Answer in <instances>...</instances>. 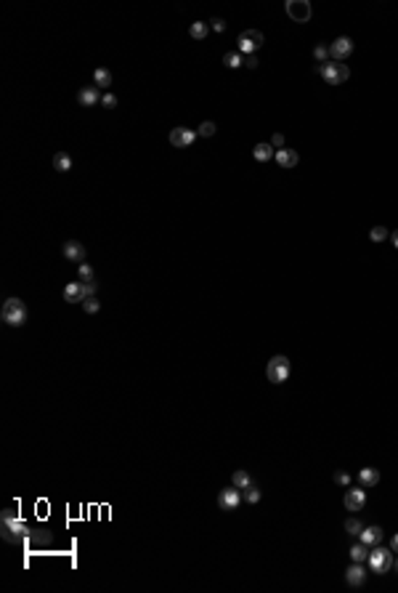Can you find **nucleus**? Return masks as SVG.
Instances as JSON below:
<instances>
[{
    "instance_id": "20e7f679",
    "label": "nucleus",
    "mask_w": 398,
    "mask_h": 593,
    "mask_svg": "<svg viewBox=\"0 0 398 593\" xmlns=\"http://www.w3.org/2000/svg\"><path fill=\"white\" fill-rule=\"evenodd\" d=\"M266 375L271 383H284L289 378V359L284 354H276L268 359V367H266Z\"/></svg>"
},
{
    "instance_id": "6e6552de",
    "label": "nucleus",
    "mask_w": 398,
    "mask_h": 593,
    "mask_svg": "<svg viewBox=\"0 0 398 593\" xmlns=\"http://www.w3.org/2000/svg\"><path fill=\"white\" fill-rule=\"evenodd\" d=\"M353 53V40L350 38H337L332 45H329V56H332V62H343V59H348V56Z\"/></svg>"
},
{
    "instance_id": "0eeeda50",
    "label": "nucleus",
    "mask_w": 398,
    "mask_h": 593,
    "mask_svg": "<svg viewBox=\"0 0 398 593\" xmlns=\"http://www.w3.org/2000/svg\"><path fill=\"white\" fill-rule=\"evenodd\" d=\"M239 503H242V490L239 487H226V490H220V495H218L220 511H234Z\"/></svg>"
},
{
    "instance_id": "aec40b11",
    "label": "nucleus",
    "mask_w": 398,
    "mask_h": 593,
    "mask_svg": "<svg viewBox=\"0 0 398 593\" xmlns=\"http://www.w3.org/2000/svg\"><path fill=\"white\" fill-rule=\"evenodd\" d=\"M207 32H210V24H207V21H191L189 35H191L194 40H205V38H207Z\"/></svg>"
},
{
    "instance_id": "b1692460",
    "label": "nucleus",
    "mask_w": 398,
    "mask_h": 593,
    "mask_svg": "<svg viewBox=\"0 0 398 593\" xmlns=\"http://www.w3.org/2000/svg\"><path fill=\"white\" fill-rule=\"evenodd\" d=\"M223 64H226V67H231V69H237V67H242V64H244V59H242V53H239V51H228V53L223 56Z\"/></svg>"
},
{
    "instance_id": "f257e3e1",
    "label": "nucleus",
    "mask_w": 398,
    "mask_h": 593,
    "mask_svg": "<svg viewBox=\"0 0 398 593\" xmlns=\"http://www.w3.org/2000/svg\"><path fill=\"white\" fill-rule=\"evenodd\" d=\"M0 317H3V322L11 324V328H21V324L27 322V306H24V301H21V298H6Z\"/></svg>"
},
{
    "instance_id": "4468645a",
    "label": "nucleus",
    "mask_w": 398,
    "mask_h": 593,
    "mask_svg": "<svg viewBox=\"0 0 398 593\" xmlns=\"http://www.w3.org/2000/svg\"><path fill=\"white\" fill-rule=\"evenodd\" d=\"M64 301L67 304H83L85 301V293H83V282L75 280V282H69L64 287Z\"/></svg>"
},
{
    "instance_id": "9b49d317",
    "label": "nucleus",
    "mask_w": 398,
    "mask_h": 593,
    "mask_svg": "<svg viewBox=\"0 0 398 593\" xmlns=\"http://www.w3.org/2000/svg\"><path fill=\"white\" fill-rule=\"evenodd\" d=\"M367 503V490L364 487H350L345 492V508L348 511H361Z\"/></svg>"
},
{
    "instance_id": "7ed1b4c3",
    "label": "nucleus",
    "mask_w": 398,
    "mask_h": 593,
    "mask_svg": "<svg viewBox=\"0 0 398 593\" xmlns=\"http://www.w3.org/2000/svg\"><path fill=\"white\" fill-rule=\"evenodd\" d=\"M367 561H369V567H372L377 575L390 572V569H393V548H380V545H372Z\"/></svg>"
},
{
    "instance_id": "39448f33",
    "label": "nucleus",
    "mask_w": 398,
    "mask_h": 593,
    "mask_svg": "<svg viewBox=\"0 0 398 593\" xmlns=\"http://www.w3.org/2000/svg\"><path fill=\"white\" fill-rule=\"evenodd\" d=\"M263 43H266V38H263L260 29H247V32L239 35L237 48H239V53H244V56H255V51L260 48Z\"/></svg>"
},
{
    "instance_id": "f704fd0d",
    "label": "nucleus",
    "mask_w": 398,
    "mask_h": 593,
    "mask_svg": "<svg viewBox=\"0 0 398 593\" xmlns=\"http://www.w3.org/2000/svg\"><path fill=\"white\" fill-rule=\"evenodd\" d=\"M210 29L223 32V29H226V21H223V19H218V16H215V19H210Z\"/></svg>"
},
{
    "instance_id": "9d476101",
    "label": "nucleus",
    "mask_w": 398,
    "mask_h": 593,
    "mask_svg": "<svg viewBox=\"0 0 398 593\" xmlns=\"http://www.w3.org/2000/svg\"><path fill=\"white\" fill-rule=\"evenodd\" d=\"M101 99H104V96H101L98 85H85V88H80V94H77L80 107H98Z\"/></svg>"
},
{
    "instance_id": "c9c22d12",
    "label": "nucleus",
    "mask_w": 398,
    "mask_h": 593,
    "mask_svg": "<svg viewBox=\"0 0 398 593\" xmlns=\"http://www.w3.org/2000/svg\"><path fill=\"white\" fill-rule=\"evenodd\" d=\"M271 146L284 149V136H282V133H274V136H271Z\"/></svg>"
},
{
    "instance_id": "c756f323",
    "label": "nucleus",
    "mask_w": 398,
    "mask_h": 593,
    "mask_svg": "<svg viewBox=\"0 0 398 593\" xmlns=\"http://www.w3.org/2000/svg\"><path fill=\"white\" fill-rule=\"evenodd\" d=\"M213 133H215V123H213V120H205L202 125L196 128V136H205V138H207V136H213Z\"/></svg>"
},
{
    "instance_id": "cd10ccee",
    "label": "nucleus",
    "mask_w": 398,
    "mask_h": 593,
    "mask_svg": "<svg viewBox=\"0 0 398 593\" xmlns=\"http://www.w3.org/2000/svg\"><path fill=\"white\" fill-rule=\"evenodd\" d=\"M77 277H80V282H93V266H88V263H80Z\"/></svg>"
},
{
    "instance_id": "ddd939ff",
    "label": "nucleus",
    "mask_w": 398,
    "mask_h": 593,
    "mask_svg": "<svg viewBox=\"0 0 398 593\" xmlns=\"http://www.w3.org/2000/svg\"><path fill=\"white\" fill-rule=\"evenodd\" d=\"M364 580H367V569L361 567L358 561H353L345 569V583L348 585H364Z\"/></svg>"
},
{
    "instance_id": "e433bc0d",
    "label": "nucleus",
    "mask_w": 398,
    "mask_h": 593,
    "mask_svg": "<svg viewBox=\"0 0 398 593\" xmlns=\"http://www.w3.org/2000/svg\"><path fill=\"white\" fill-rule=\"evenodd\" d=\"M244 67H250V69H255V67H260V62H257V59H255V56H247V59H244Z\"/></svg>"
},
{
    "instance_id": "dca6fc26",
    "label": "nucleus",
    "mask_w": 398,
    "mask_h": 593,
    "mask_svg": "<svg viewBox=\"0 0 398 593\" xmlns=\"http://www.w3.org/2000/svg\"><path fill=\"white\" fill-rule=\"evenodd\" d=\"M377 482H380V471H377V468L367 466V468H361V471H358V484L364 487V490H369V487H374Z\"/></svg>"
},
{
    "instance_id": "f8f14e48",
    "label": "nucleus",
    "mask_w": 398,
    "mask_h": 593,
    "mask_svg": "<svg viewBox=\"0 0 398 593\" xmlns=\"http://www.w3.org/2000/svg\"><path fill=\"white\" fill-rule=\"evenodd\" d=\"M276 162H279V165H282V168H295L297 165V162H300V155L295 152V149H289V146H284V149H276Z\"/></svg>"
},
{
    "instance_id": "1a4fd4ad",
    "label": "nucleus",
    "mask_w": 398,
    "mask_h": 593,
    "mask_svg": "<svg viewBox=\"0 0 398 593\" xmlns=\"http://www.w3.org/2000/svg\"><path fill=\"white\" fill-rule=\"evenodd\" d=\"M194 138H196V131H191V128L178 125V128H173V131H170V144L178 146V149H186Z\"/></svg>"
},
{
    "instance_id": "423d86ee",
    "label": "nucleus",
    "mask_w": 398,
    "mask_h": 593,
    "mask_svg": "<svg viewBox=\"0 0 398 593\" xmlns=\"http://www.w3.org/2000/svg\"><path fill=\"white\" fill-rule=\"evenodd\" d=\"M284 11H287V16L292 21H297V24H306V21H311V16H313V8H311L308 0H287Z\"/></svg>"
},
{
    "instance_id": "bb28decb",
    "label": "nucleus",
    "mask_w": 398,
    "mask_h": 593,
    "mask_svg": "<svg viewBox=\"0 0 398 593\" xmlns=\"http://www.w3.org/2000/svg\"><path fill=\"white\" fill-rule=\"evenodd\" d=\"M385 237H390V231L385 229V226H374V229L369 231V240H372V242H382Z\"/></svg>"
},
{
    "instance_id": "4be33fe9",
    "label": "nucleus",
    "mask_w": 398,
    "mask_h": 593,
    "mask_svg": "<svg viewBox=\"0 0 398 593\" xmlns=\"http://www.w3.org/2000/svg\"><path fill=\"white\" fill-rule=\"evenodd\" d=\"M350 559H353V561H358V564H361V561H367V559H369V551H367V545H364V543H356L353 548H350Z\"/></svg>"
},
{
    "instance_id": "412c9836",
    "label": "nucleus",
    "mask_w": 398,
    "mask_h": 593,
    "mask_svg": "<svg viewBox=\"0 0 398 593\" xmlns=\"http://www.w3.org/2000/svg\"><path fill=\"white\" fill-rule=\"evenodd\" d=\"M93 83L101 85V88H109L112 85V72H109V69H104V67H98L96 72H93Z\"/></svg>"
},
{
    "instance_id": "393cba45",
    "label": "nucleus",
    "mask_w": 398,
    "mask_h": 593,
    "mask_svg": "<svg viewBox=\"0 0 398 593\" xmlns=\"http://www.w3.org/2000/svg\"><path fill=\"white\" fill-rule=\"evenodd\" d=\"M231 482H234V487H239V490H244V487H250V484H252V479H250V473H247V471H237Z\"/></svg>"
},
{
    "instance_id": "4c0bfd02",
    "label": "nucleus",
    "mask_w": 398,
    "mask_h": 593,
    "mask_svg": "<svg viewBox=\"0 0 398 593\" xmlns=\"http://www.w3.org/2000/svg\"><path fill=\"white\" fill-rule=\"evenodd\" d=\"M390 240H393V245H395V250H398V229L390 231Z\"/></svg>"
},
{
    "instance_id": "f03ea898",
    "label": "nucleus",
    "mask_w": 398,
    "mask_h": 593,
    "mask_svg": "<svg viewBox=\"0 0 398 593\" xmlns=\"http://www.w3.org/2000/svg\"><path fill=\"white\" fill-rule=\"evenodd\" d=\"M319 75L324 77L326 85H340L350 77V69L348 64H340V62H326V64H319Z\"/></svg>"
},
{
    "instance_id": "72a5a7b5",
    "label": "nucleus",
    "mask_w": 398,
    "mask_h": 593,
    "mask_svg": "<svg viewBox=\"0 0 398 593\" xmlns=\"http://www.w3.org/2000/svg\"><path fill=\"white\" fill-rule=\"evenodd\" d=\"M101 107H104V109H114V107H117V96H112V94H104V99H101Z\"/></svg>"
},
{
    "instance_id": "c85d7f7f",
    "label": "nucleus",
    "mask_w": 398,
    "mask_h": 593,
    "mask_svg": "<svg viewBox=\"0 0 398 593\" xmlns=\"http://www.w3.org/2000/svg\"><path fill=\"white\" fill-rule=\"evenodd\" d=\"M361 529H364V524H361L358 519L350 516V519L345 521V532H348V535H361Z\"/></svg>"
},
{
    "instance_id": "f3484780",
    "label": "nucleus",
    "mask_w": 398,
    "mask_h": 593,
    "mask_svg": "<svg viewBox=\"0 0 398 593\" xmlns=\"http://www.w3.org/2000/svg\"><path fill=\"white\" fill-rule=\"evenodd\" d=\"M358 540L364 543V545H380L382 529H380V527H364V529H361V535H358Z\"/></svg>"
},
{
    "instance_id": "a878e982",
    "label": "nucleus",
    "mask_w": 398,
    "mask_h": 593,
    "mask_svg": "<svg viewBox=\"0 0 398 593\" xmlns=\"http://www.w3.org/2000/svg\"><path fill=\"white\" fill-rule=\"evenodd\" d=\"M242 500H247V503H257V500H260V490H257L255 484L244 487V490H242Z\"/></svg>"
},
{
    "instance_id": "a211bd4d",
    "label": "nucleus",
    "mask_w": 398,
    "mask_h": 593,
    "mask_svg": "<svg viewBox=\"0 0 398 593\" xmlns=\"http://www.w3.org/2000/svg\"><path fill=\"white\" fill-rule=\"evenodd\" d=\"M276 152H274V146L271 144H255V149H252V157L257 160V162H268V160H271Z\"/></svg>"
},
{
    "instance_id": "2eb2a0df",
    "label": "nucleus",
    "mask_w": 398,
    "mask_h": 593,
    "mask_svg": "<svg viewBox=\"0 0 398 593\" xmlns=\"http://www.w3.org/2000/svg\"><path fill=\"white\" fill-rule=\"evenodd\" d=\"M64 255L69 261H75L77 266L85 263V245H80V242H75V240L67 242V245H64Z\"/></svg>"
},
{
    "instance_id": "6ab92c4d",
    "label": "nucleus",
    "mask_w": 398,
    "mask_h": 593,
    "mask_svg": "<svg viewBox=\"0 0 398 593\" xmlns=\"http://www.w3.org/2000/svg\"><path fill=\"white\" fill-rule=\"evenodd\" d=\"M53 168H56L58 173H69V170H72V157H69L67 152H58V155L53 157Z\"/></svg>"
},
{
    "instance_id": "2f4dec72",
    "label": "nucleus",
    "mask_w": 398,
    "mask_h": 593,
    "mask_svg": "<svg viewBox=\"0 0 398 593\" xmlns=\"http://www.w3.org/2000/svg\"><path fill=\"white\" fill-rule=\"evenodd\" d=\"M83 293H85V298H96L98 295V285L96 282H83Z\"/></svg>"
},
{
    "instance_id": "7c9ffc66",
    "label": "nucleus",
    "mask_w": 398,
    "mask_h": 593,
    "mask_svg": "<svg viewBox=\"0 0 398 593\" xmlns=\"http://www.w3.org/2000/svg\"><path fill=\"white\" fill-rule=\"evenodd\" d=\"M83 309H85L88 314H96V311L101 309V301H98V298H85V301H83Z\"/></svg>"
},
{
    "instance_id": "58836bf2",
    "label": "nucleus",
    "mask_w": 398,
    "mask_h": 593,
    "mask_svg": "<svg viewBox=\"0 0 398 593\" xmlns=\"http://www.w3.org/2000/svg\"><path fill=\"white\" fill-rule=\"evenodd\" d=\"M390 548H393V551H398V532L393 535V540H390Z\"/></svg>"
},
{
    "instance_id": "473e14b6",
    "label": "nucleus",
    "mask_w": 398,
    "mask_h": 593,
    "mask_svg": "<svg viewBox=\"0 0 398 593\" xmlns=\"http://www.w3.org/2000/svg\"><path fill=\"white\" fill-rule=\"evenodd\" d=\"M335 484H340V487H350V473L337 471V473H335Z\"/></svg>"
},
{
    "instance_id": "5701e85b",
    "label": "nucleus",
    "mask_w": 398,
    "mask_h": 593,
    "mask_svg": "<svg viewBox=\"0 0 398 593\" xmlns=\"http://www.w3.org/2000/svg\"><path fill=\"white\" fill-rule=\"evenodd\" d=\"M313 59L319 62V64H326V62H329V45H324V43L313 45Z\"/></svg>"
}]
</instances>
